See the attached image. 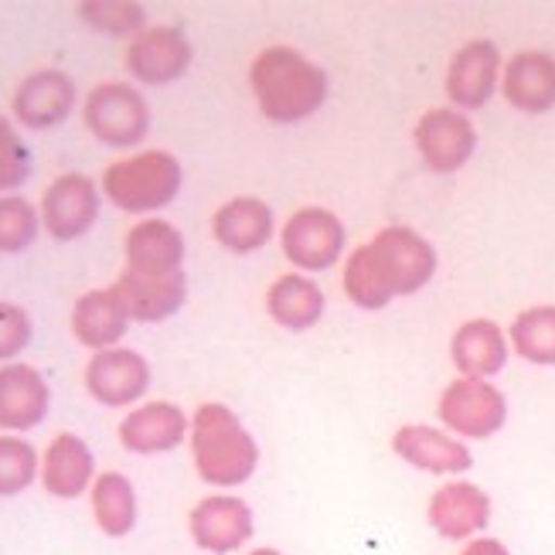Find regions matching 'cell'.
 I'll return each mask as SVG.
<instances>
[{
	"label": "cell",
	"mask_w": 555,
	"mask_h": 555,
	"mask_svg": "<svg viewBox=\"0 0 555 555\" xmlns=\"http://www.w3.org/2000/svg\"><path fill=\"white\" fill-rule=\"evenodd\" d=\"M440 256L429 238L409 225H385L345 259V297L358 310H382L396 297H413L437 276Z\"/></svg>",
	"instance_id": "1"
},
{
	"label": "cell",
	"mask_w": 555,
	"mask_h": 555,
	"mask_svg": "<svg viewBox=\"0 0 555 555\" xmlns=\"http://www.w3.org/2000/svg\"><path fill=\"white\" fill-rule=\"evenodd\" d=\"M259 113L280 127L304 124L327 103V72L289 44H270L249 65Z\"/></svg>",
	"instance_id": "2"
},
{
	"label": "cell",
	"mask_w": 555,
	"mask_h": 555,
	"mask_svg": "<svg viewBox=\"0 0 555 555\" xmlns=\"http://www.w3.org/2000/svg\"><path fill=\"white\" fill-rule=\"evenodd\" d=\"M191 464L205 485L219 491H235L259 467V443L235 416V409L222 402H202L191 416Z\"/></svg>",
	"instance_id": "3"
},
{
	"label": "cell",
	"mask_w": 555,
	"mask_h": 555,
	"mask_svg": "<svg viewBox=\"0 0 555 555\" xmlns=\"http://www.w3.org/2000/svg\"><path fill=\"white\" fill-rule=\"evenodd\" d=\"M181 184L184 167L171 151H140L119 157L100 178V191L127 215H151L167 208L181 195Z\"/></svg>",
	"instance_id": "4"
},
{
	"label": "cell",
	"mask_w": 555,
	"mask_h": 555,
	"mask_svg": "<svg viewBox=\"0 0 555 555\" xmlns=\"http://www.w3.org/2000/svg\"><path fill=\"white\" fill-rule=\"evenodd\" d=\"M86 130L113 151L140 147L151 133V103L130 82L95 86L82 103Z\"/></svg>",
	"instance_id": "5"
},
{
	"label": "cell",
	"mask_w": 555,
	"mask_h": 555,
	"mask_svg": "<svg viewBox=\"0 0 555 555\" xmlns=\"http://www.w3.org/2000/svg\"><path fill=\"white\" fill-rule=\"evenodd\" d=\"M437 420L447 433L467 440H491L508 423V399L494 382L453 378L437 399Z\"/></svg>",
	"instance_id": "6"
},
{
	"label": "cell",
	"mask_w": 555,
	"mask_h": 555,
	"mask_svg": "<svg viewBox=\"0 0 555 555\" xmlns=\"http://www.w3.org/2000/svg\"><path fill=\"white\" fill-rule=\"evenodd\" d=\"M280 246L289 267L297 273H324L345 256L348 229L337 215L324 205H304L289 211V219L280 229Z\"/></svg>",
	"instance_id": "7"
},
{
	"label": "cell",
	"mask_w": 555,
	"mask_h": 555,
	"mask_svg": "<svg viewBox=\"0 0 555 555\" xmlns=\"http://www.w3.org/2000/svg\"><path fill=\"white\" fill-rule=\"evenodd\" d=\"M494 518L491 494L467 477H450L426 501V525L447 542H470L488 532Z\"/></svg>",
	"instance_id": "8"
},
{
	"label": "cell",
	"mask_w": 555,
	"mask_h": 555,
	"mask_svg": "<svg viewBox=\"0 0 555 555\" xmlns=\"http://www.w3.org/2000/svg\"><path fill=\"white\" fill-rule=\"evenodd\" d=\"M416 154L433 175H456L464 164H470L477 151V127L470 116L453 109V106H437L426 109L416 119L413 130Z\"/></svg>",
	"instance_id": "9"
},
{
	"label": "cell",
	"mask_w": 555,
	"mask_h": 555,
	"mask_svg": "<svg viewBox=\"0 0 555 555\" xmlns=\"http://www.w3.org/2000/svg\"><path fill=\"white\" fill-rule=\"evenodd\" d=\"M103 208V191L89 175H59L52 184L41 191V229L59 238V243H76L82 238Z\"/></svg>",
	"instance_id": "10"
},
{
	"label": "cell",
	"mask_w": 555,
	"mask_h": 555,
	"mask_svg": "<svg viewBox=\"0 0 555 555\" xmlns=\"http://www.w3.org/2000/svg\"><path fill=\"white\" fill-rule=\"evenodd\" d=\"M188 532L191 542L208 555H235L249 545L256 532V515L249 501L219 491L195 501V508L188 512Z\"/></svg>",
	"instance_id": "11"
},
{
	"label": "cell",
	"mask_w": 555,
	"mask_h": 555,
	"mask_svg": "<svg viewBox=\"0 0 555 555\" xmlns=\"http://www.w3.org/2000/svg\"><path fill=\"white\" fill-rule=\"evenodd\" d=\"M392 453L413 470L447 477V480L464 477L474 467L470 447L461 437H453V433L433 423H402L392 433Z\"/></svg>",
	"instance_id": "12"
},
{
	"label": "cell",
	"mask_w": 555,
	"mask_h": 555,
	"mask_svg": "<svg viewBox=\"0 0 555 555\" xmlns=\"http://www.w3.org/2000/svg\"><path fill=\"white\" fill-rule=\"evenodd\" d=\"M501 48L488 38H474L464 41L453 52L450 65H447V100L453 109L470 113L491 103V95L501 89Z\"/></svg>",
	"instance_id": "13"
},
{
	"label": "cell",
	"mask_w": 555,
	"mask_h": 555,
	"mask_svg": "<svg viewBox=\"0 0 555 555\" xmlns=\"http://www.w3.org/2000/svg\"><path fill=\"white\" fill-rule=\"evenodd\" d=\"M195 59V48H191L188 35L171 24H154V28H143L137 38L127 41V72L143 82V86H171L178 82L184 72L191 68Z\"/></svg>",
	"instance_id": "14"
},
{
	"label": "cell",
	"mask_w": 555,
	"mask_h": 555,
	"mask_svg": "<svg viewBox=\"0 0 555 555\" xmlns=\"http://www.w3.org/2000/svg\"><path fill=\"white\" fill-rule=\"evenodd\" d=\"M151 365L147 358L133 348H106L95 351L86 365V389L89 396L109 405V409H127L137 405L151 389Z\"/></svg>",
	"instance_id": "15"
},
{
	"label": "cell",
	"mask_w": 555,
	"mask_h": 555,
	"mask_svg": "<svg viewBox=\"0 0 555 555\" xmlns=\"http://www.w3.org/2000/svg\"><path fill=\"white\" fill-rule=\"evenodd\" d=\"M76 82L62 68H38L24 76L11 95V113L28 130H52L76 109Z\"/></svg>",
	"instance_id": "16"
},
{
	"label": "cell",
	"mask_w": 555,
	"mask_h": 555,
	"mask_svg": "<svg viewBox=\"0 0 555 555\" xmlns=\"http://www.w3.org/2000/svg\"><path fill=\"white\" fill-rule=\"evenodd\" d=\"M188 433H191V416L184 409L175 402L154 399V402L130 409L124 423H119L116 437H119V447L137 456H160V453L178 450L188 440Z\"/></svg>",
	"instance_id": "17"
},
{
	"label": "cell",
	"mask_w": 555,
	"mask_h": 555,
	"mask_svg": "<svg viewBox=\"0 0 555 555\" xmlns=\"http://www.w3.org/2000/svg\"><path fill=\"white\" fill-rule=\"evenodd\" d=\"M48 409H52V389L35 365L24 361L0 365V429L21 437L44 423Z\"/></svg>",
	"instance_id": "18"
},
{
	"label": "cell",
	"mask_w": 555,
	"mask_h": 555,
	"mask_svg": "<svg viewBox=\"0 0 555 555\" xmlns=\"http://www.w3.org/2000/svg\"><path fill=\"white\" fill-rule=\"evenodd\" d=\"M508 354H512L508 331L491 318H470L450 337V358L461 378L491 382L508 365Z\"/></svg>",
	"instance_id": "19"
},
{
	"label": "cell",
	"mask_w": 555,
	"mask_h": 555,
	"mask_svg": "<svg viewBox=\"0 0 555 555\" xmlns=\"http://www.w3.org/2000/svg\"><path fill=\"white\" fill-rule=\"evenodd\" d=\"M113 294L124 304L127 318L137 324H164L167 318L184 307L188 300V276H143L133 270H124L113 283Z\"/></svg>",
	"instance_id": "20"
},
{
	"label": "cell",
	"mask_w": 555,
	"mask_h": 555,
	"mask_svg": "<svg viewBox=\"0 0 555 555\" xmlns=\"http://www.w3.org/2000/svg\"><path fill=\"white\" fill-rule=\"evenodd\" d=\"M95 456L79 433H59L41 453V488L59 501H76L92 491Z\"/></svg>",
	"instance_id": "21"
},
{
	"label": "cell",
	"mask_w": 555,
	"mask_h": 555,
	"mask_svg": "<svg viewBox=\"0 0 555 555\" xmlns=\"http://www.w3.org/2000/svg\"><path fill=\"white\" fill-rule=\"evenodd\" d=\"M501 95L518 113L542 116L555 109V59L539 48H525L501 68Z\"/></svg>",
	"instance_id": "22"
},
{
	"label": "cell",
	"mask_w": 555,
	"mask_h": 555,
	"mask_svg": "<svg viewBox=\"0 0 555 555\" xmlns=\"http://www.w3.org/2000/svg\"><path fill=\"white\" fill-rule=\"evenodd\" d=\"M184 235L175 222L167 219H140L127 238H124V256L127 270L143 276H175L184 273Z\"/></svg>",
	"instance_id": "23"
},
{
	"label": "cell",
	"mask_w": 555,
	"mask_h": 555,
	"mask_svg": "<svg viewBox=\"0 0 555 555\" xmlns=\"http://www.w3.org/2000/svg\"><path fill=\"white\" fill-rule=\"evenodd\" d=\"M211 235L222 249H229L235 256H249L276 235L273 208L253 195L229 198L211 215Z\"/></svg>",
	"instance_id": "24"
},
{
	"label": "cell",
	"mask_w": 555,
	"mask_h": 555,
	"mask_svg": "<svg viewBox=\"0 0 555 555\" xmlns=\"http://www.w3.org/2000/svg\"><path fill=\"white\" fill-rule=\"evenodd\" d=\"M72 334L82 348L95 351H106V348H119L124 334L130 327V318L119 297L113 294V286L106 289H89L82 294L76 304H72Z\"/></svg>",
	"instance_id": "25"
},
{
	"label": "cell",
	"mask_w": 555,
	"mask_h": 555,
	"mask_svg": "<svg viewBox=\"0 0 555 555\" xmlns=\"http://www.w3.org/2000/svg\"><path fill=\"white\" fill-rule=\"evenodd\" d=\"M324 289L307 273H283L267 289V313L286 331H310L324 318Z\"/></svg>",
	"instance_id": "26"
},
{
	"label": "cell",
	"mask_w": 555,
	"mask_h": 555,
	"mask_svg": "<svg viewBox=\"0 0 555 555\" xmlns=\"http://www.w3.org/2000/svg\"><path fill=\"white\" fill-rule=\"evenodd\" d=\"M89 512H92L95 528H100L106 539H127L140 518V501H137V488L130 485V477L119 470H103L92 480Z\"/></svg>",
	"instance_id": "27"
},
{
	"label": "cell",
	"mask_w": 555,
	"mask_h": 555,
	"mask_svg": "<svg viewBox=\"0 0 555 555\" xmlns=\"http://www.w3.org/2000/svg\"><path fill=\"white\" fill-rule=\"evenodd\" d=\"M508 345L528 365L555 369V307L539 304L515 313L508 327Z\"/></svg>",
	"instance_id": "28"
},
{
	"label": "cell",
	"mask_w": 555,
	"mask_h": 555,
	"mask_svg": "<svg viewBox=\"0 0 555 555\" xmlns=\"http://www.w3.org/2000/svg\"><path fill=\"white\" fill-rule=\"evenodd\" d=\"M79 17L92 31L109 38H137L147 28V8L137 0H82Z\"/></svg>",
	"instance_id": "29"
},
{
	"label": "cell",
	"mask_w": 555,
	"mask_h": 555,
	"mask_svg": "<svg viewBox=\"0 0 555 555\" xmlns=\"http://www.w3.org/2000/svg\"><path fill=\"white\" fill-rule=\"evenodd\" d=\"M41 477V456L35 443L14 433H0V498H17Z\"/></svg>",
	"instance_id": "30"
},
{
	"label": "cell",
	"mask_w": 555,
	"mask_h": 555,
	"mask_svg": "<svg viewBox=\"0 0 555 555\" xmlns=\"http://www.w3.org/2000/svg\"><path fill=\"white\" fill-rule=\"evenodd\" d=\"M41 232V211L21 195H0V253H24Z\"/></svg>",
	"instance_id": "31"
},
{
	"label": "cell",
	"mask_w": 555,
	"mask_h": 555,
	"mask_svg": "<svg viewBox=\"0 0 555 555\" xmlns=\"http://www.w3.org/2000/svg\"><path fill=\"white\" fill-rule=\"evenodd\" d=\"M31 178V151L21 140L11 119L0 113V195H14V191Z\"/></svg>",
	"instance_id": "32"
},
{
	"label": "cell",
	"mask_w": 555,
	"mask_h": 555,
	"mask_svg": "<svg viewBox=\"0 0 555 555\" xmlns=\"http://www.w3.org/2000/svg\"><path fill=\"white\" fill-rule=\"evenodd\" d=\"M35 324L28 318V310L0 300V365H11V361L31 345Z\"/></svg>",
	"instance_id": "33"
},
{
	"label": "cell",
	"mask_w": 555,
	"mask_h": 555,
	"mask_svg": "<svg viewBox=\"0 0 555 555\" xmlns=\"http://www.w3.org/2000/svg\"><path fill=\"white\" fill-rule=\"evenodd\" d=\"M456 555H512V548L504 545L501 539H494V535H480V539L464 542V548Z\"/></svg>",
	"instance_id": "34"
},
{
	"label": "cell",
	"mask_w": 555,
	"mask_h": 555,
	"mask_svg": "<svg viewBox=\"0 0 555 555\" xmlns=\"http://www.w3.org/2000/svg\"><path fill=\"white\" fill-rule=\"evenodd\" d=\"M246 555H283L280 548H273V545H259V548H249Z\"/></svg>",
	"instance_id": "35"
}]
</instances>
